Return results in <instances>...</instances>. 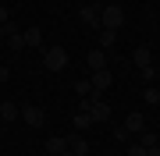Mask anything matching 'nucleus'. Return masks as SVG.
Returning <instances> with one entry per match:
<instances>
[{
    "instance_id": "23",
    "label": "nucleus",
    "mask_w": 160,
    "mask_h": 156,
    "mask_svg": "<svg viewBox=\"0 0 160 156\" xmlns=\"http://www.w3.org/2000/svg\"><path fill=\"white\" fill-rule=\"evenodd\" d=\"M146 156H160V145H149V149H146Z\"/></svg>"
},
{
    "instance_id": "25",
    "label": "nucleus",
    "mask_w": 160,
    "mask_h": 156,
    "mask_svg": "<svg viewBox=\"0 0 160 156\" xmlns=\"http://www.w3.org/2000/svg\"><path fill=\"white\" fill-rule=\"evenodd\" d=\"M57 156H75V153H71V149H64V153H57Z\"/></svg>"
},
{
    "instance_id": "15",
    "label": "nucleus",
    "mask_w": 160,
    "mask_h": 156,
    "mask_svg": "<svg viewBox=\"0 0 160 156\" xmlns=\"http://www.w3.org/2000/svg\"><path fill=\"white\" fill-rule=\"evenodd\" d=\"M125 131L132 135V131H142V114H128L125 117Z\"/></svg>"
},
{
    "instance_id": "19",
    "label": "nucleus",
    "mask_w": 160,
    "mask_h": 156,
    "mask_svg": "<svg viewBox=\"0 0 160 156\" xmlns=\"http://www.w3.org/2000/svg\"><path fill=\"white\" fill-rule=\"evenodd\" d=\"M149 78H157V68H153V64H146V68H142V82H149Z\"/></svg>"
},
{
    "instance_id": "10",
    "label": "nucleus",
    "mask_w": 160,
    "mask_h": 156,
    "mask_svg": "<svg viewBox=\"0 0 160 156\" xmlns=\"http://www.w3.org/2000/svg\"><path fill=\"white\" fill-rule=\"evenodd\" d=\"M64 149H68V139H64V135L46 139V153H50V156H57V153H64Z\"/></svg>"
},
{
    "instance_id": "22",
    "label": "nucleus",
    "mask_w": 160,
    "mask_h": 156,
    "mask_svg": "<svg viewBox=\"0 0 160 156\" xmlns=\"http://www.w3.org/2000/svg\"><path fill=\"white\" fill-rule=\"evenodd\" d=\"M0 25H7V7L0 4Z\"/></svg>"
},
{
    "instance_id": "14",
    "label": "nucleus",
    "mask_w": 160,
    "mask_h": 156,
    "mask_svg": "<svg viewBox=\"0 0 160 156\" xmlns=\"http://www.w3.org/2000/svg\"><path fill=\"white\" fill-rule=\"evenodd\" d=\"M96 121H92L89 117V110H78V114H75V128H78V131H86V128H92Z\"/></svg>"
},
{
    "instance_id": "1",
    "label": "nucleus",
    "mask_w": 160,
    "mask_h": 156,
    "mask_svg": "<svg viewBox=\"0 0 160 156\" xmlns=\"http://www.w3.org/2000/svg\"><path fill=\"white\" fill-rule=\"evenodd\" d=\"M121 25H125V11H121L118 4H107L100 11V29H110V32H118Z\"/></svg>"
},
{
    "instance_id": "2",
    "label": "nucleus",
    "mask_w": 160,
    "mask_h": 156,
    "mask_svg": "<svg viewBox=\"0 0 160 156\" xmlns=\"http://www.w3.org/2000/svg\"><path fill=\"white\" fill-rule=\"evenodd\" d=\"M43 64H46L50 71H64V68H68V50H61V46L43 50Z\"/></svg>"
},
{
    "instance_id": "8",
    "label": "nucleus",
    "mask_w": 160,
    "mask_h": 156,
    "mask_svg": "<svg viewBox=\"0 0 160 156\" xmlns=\"http://www.w3.org/2000/svg\"><path fill=\"white\" fill-rule=\"evenodd\" d=\"M7 43H11V50H25L22 32H18V25H11V21H7Z\"/></svg>"
},
{
    "instance_id": "5",
    "label": "nucleus",
    "mask_w": 160,
    "mask_h": 156,
    "mask_svg": "<svg viewBox=\"0 0 160 156\" xmlns=\"http://www.w3.org/2000/svg\"><path fill=\"white\" fill-rule=\"evenodd\" d=\"M92 89H96V92H107V89H110V82H114V75H110V71L107 68H103V71H92Z\"/></svg>"
},
{
    "instance_id": "11",
    "label": "nucleus",
    "mask_w": 160,
    "mask_h": 156,
    "mask_svg": "<svg viewBox=\"0 0 160 156\" xmlns=\"http://www.w3.org/2000/svg\"><path fill=\"white\" fill-rule=\"evenodd\" d=\"M14 117H22V106L18 103H0V121H14Z\"/></svg>"
},
{
    "instance_id": "9",
    "label": "nucleus",
    "mask_w": 160,
    "mask_h": 156,
    "mask_svg": "<svg viewBox=\"0 0 160 156\" xmlns=\"http://www.w3.org/2000/svg\"><path fill=\"white\" fill-rule=\"evenodd\" d=\"M22 39H25V46H39V43H43V29H36V25H29V29L22 32Z\"/></svg>"
},
{
    "instance_id": "20",
    "label": "nucleus",
    "mask_w": 160,
    "mask_h": 156,
    "mask_svg": "<svg viewBox=\"0 0 160 156\" xmlns=\"http://www.w3.org/2000/svg\"><path fill=\"white\" fill-rule=\"evenodd\" d=\"M128 156H146V145H132V149H128Z\"/></svg>"
},
{
    "instance_id": "21",
    "label": "nucleus",
    "mask_w": 160,
    "mask_h": 156,
    "mask_svg": "<svg viewBox=\"0 0 160 156\" xmlns=\"http://www.w3.org/2000/svg\"><path fill=\"white\" fill-rule=\"evenodd\" d=\"M7 78H11V71H7V68H4V64H0V85H4V82H7Z\"/></svg>"
},
{
    "instance_id": "4",
    "label": "nucleus",
    "mask_w": 160,
    "mask_h": 156,
    "mask_svg": "<svg viewBox=\"0 0 160 156\" xmlns=\"http://www.w3.org/2000/svg\"><path fill=\"white\" fill-rule=\"evenodd\" d=\"M22 117L29 121V128H43L46 124V110L43 106H22Z\"/></svg>"
},
{
    "instance_id": "24",
    "label": "nucleus",
    "mask_w": 160,
    "mask_h": 156,
    "mask_svg": "<svg viewBox=\"0 0 160 156\" xmlns=\"http://www.w3.org/2000/svg\"><path fill=\"white\" fill-rule=\"evenodd\" d=\"M0 39H7V25H0Z\"/></svg>"
},
{
    "instance_id": "3",
    "label": "nucleus",
    "mask_w": 160,
    "mask_h": 156,
    "mask_svg": "<svg viewBox=\"0 0 160 156\" xmlns=\"http://www.w3.org/2000/svg\"><path fill=\"white\" fill-rule=\"evenodd\" d=\"M86 110H89V117H92V121H96V124L110 121V106L103 103V96H100V99H89V103H86Z\"/></svg>"
},
{
    "instance_id": "12",
    "label": "nucleus",
    "mask_w": 160,
    "mask_h": 156,
    "mask_svg": "<svg viewBox=\"0 0 160 156\" xmlns=\"http://www.w3.org/2000/svg\"><path fill=\"white\" fill-rule=\"evenodd\" d=\"M100 11H103V7H96V4L82 7V21H86V25H100Z\"/></svg>"
},
{
    "instance_id": "17",
    "label": "nucleus",
    "mask_w": 160,
    "mask_h": 156,
    "mask_svg": "<svg viewBox=\"0 0 160 156\" xmlns=\"http://www.w3.org/2000/svg\"><path fill=\"white\" fill-rule=\"evenodd\" d=\"M114 35H118V32L103 29V32H100V50H110V46H114Z\"/></svg>"
},
{
    "instance_id": "13",
    "label": "nucleus",
    "mask_w": 160,
    "mask_h": 156,
    "mask_svg": "<svg viewBox=\"0 0 160 156\" xmlns=\"http://www.w3.org/2000/svg\"><path fill=\"white\" fill-rule=\"evenodd\" d=\"M132 60H135L139 68H146V64H153V53H149L146 46H139V50H132Z\"/></svg>"
},
{
    "instance_id": "7",
    "label": "nucleus",
    "mask_w": 160,
    "mask_h": 156,
    "mask_svg": "<svg viewBox=\"0 0 160 156\" xmlns=\"http://www.w3.org/2000/svg\"><path fill=\"white\" fill-rule=\"evenodd\" d=\"M68 149H71L75 156H86V153H89V142H86V135H71V139H68Z\"/></svg>"
},
{
    "instance_id": "16",
    "label": "nucleus",
    "mask_w": 160,
    "mask_h": 156,
    "mask_svg": "<svg viewBox=\"0 0 160 156\" xmlns=\"http://www.w3.org/2000/svg\"><path fill=\"white\" fill-rule=\"evenodd\" d=\"M75 92L89 99V96H92V82H89V78H78V82H75Z\"/></svg>"
},
{
    "instance_id": "6",
    "label": "nucleus",
    "mask_w": 160,
    "mask_h": 156,
    "mask_svg": "<svg viewBox=\"0 0 160 156\" xmlns=\"http://www.w3.org/2000/svg\"><path fill=\"white\" fill-rule=\"evenodd\" d=\"M86 64H89L92 71H103V68H107V50H100V46L89 50V53H86Z\"/></svg>"
},
{
    "instance_id": "18",
    "label": "nucleus",
    "mask_w": 160,
    "mask_h": 156,
    "mask_svg": "<svg viewBox=\"0 0 160 156\" xmlns=\"http://www.w3.org/2000/svg\"><path fill=\"white\" fill-rule=\"evenodd\" d=\"M139 145H146V149H149V145H160V139H157V135H149V131H142V142H139Z\"/></svg>"
}]
</instances>
